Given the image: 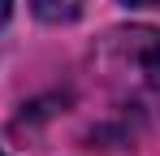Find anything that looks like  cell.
<instances>
[{"instance_id": "obj_1", "label": "cell", "mask_w": 160, "mask_h": 156, "mask_svg": "<svg viewBox=\"0 0 160 156\" xmlns=\"http://www.w3.org/2000/svg\"><path fill=\"white\" fill-rule=\"evenodd\" d=\"M126 39H130L126 44L130 48V61L160 87V30H130Z\"/></svg>"}, {"instance_id": "obj_2", "label": "cell", "mask_w": 160, "mask_h": 156, "mask_svg": "<svg viewBox=\"0 0 160 156\" xmlns=\"http://www.w3.org/2000/svg\"><path fill=\"white\" fill-rule=\"evenodd\" d=\"M30 9H35L39 22L61 26V22H74V18L82 13V0H30Z\"/></svg>"}, {"instance_id": "obj_3", "label": "cell", "mask_w": 160, "mask_h": 156, "mask_svg": "<svg viewBox=\"0 0 160 156\" xmlns=\"http://www.w3.org/2000/svg\"><path fill=\"white\" fill-rule=\"evenodd\" d=\"M126 4H134V9H160V0H126Z\"/></svg>"}, {"instance_id": "obj_4", "label": "cell", "mask_w": 160, "mask_h": 156, "mask_svg": "<svg viewBox=\"0 0 160 156\" xmlns=\"http://www.w3.org/2000/svg\"><path fill=\"white\" fill-rule=\"evenodd\" d=\"M9 9H13V0H0V22L9 18Z\"/></svg>"}, {"instance_id": "obj_5", "label": "cell", "mask_w": 160, "mask_h": 156, "mask_svg": "<svg viewBox=\"0 0 160 156\" xmlns=\"http://www.w3.org/2000/svg\"><path fill=\"white\" fill-rule=\"evenodd\" d=\"M0 156H4V152H0Z\"/></svg>"}]
</instances>
